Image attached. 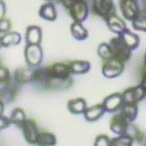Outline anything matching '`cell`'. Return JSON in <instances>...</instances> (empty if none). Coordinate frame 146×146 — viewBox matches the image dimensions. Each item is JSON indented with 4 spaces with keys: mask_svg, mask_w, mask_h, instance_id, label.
Masks as SVG:
<instances>
[{
    "mask_svg": "<svg viewBox=\"0 0 146 146\" xmlns=\"http://www.w3.org/2000/svg\"><path fill=\"white\" fill-rule=\"evenodd\" d=\"M49 70L52 77L58 78V79H68L72 75L68 63L56 62L49 66Z\"/></svg>",
    "mask_w": 146,
    "mask_h": 146,
    "instance_id": "5bb4252c",
    "label": "cell"
},
{
    "mask_svg": "<svg viewBox=\"0 0 146 146\" xmlns=\"http://www.w3.org/2000/svg\"><path fill=\"white\" fill-rule=\"evenodd\" d=\"M35 68L32 67L18 68L14 72V80L17 83L25 84L33 81Z\"/></svg>",
    "mask_w": 146,
    "mask_h": 146,
    "instance_id": "8fae6325",
    "label": "cell"
},
{
    "mask_svg": "<svg viewBox=\"0 0 146 146\" xmlns=\"http://www.w3.org/2000/svg\"><path fill=\"white\" fill-rule=\"evenodd\" d=\"M111 141L110 137L105 134H100L96 137L94 141V146H111Z\"/></svg>",
    "mask_w": 146,
    "mask_h": 146,
    "instance_id": "f546056e",
    "label": "cell"
},
{
    "mask_svg": "<svg viewBox=\"0 0 146 146\" xmlns=\"http://www.w3.org/2000/svg\"><path fill=\"white\" fill-rule=\"evenodd\" d=\"M68 64L71 74L82 75L89 72L90 70V63L87 60H73Z\"/></svg>",
    "mask_w": 146,
    "mask_h": 146,
    "instance_id": "ac0fdd59",
    "label": "cell"
},
{
    "mask_svg": "<svg viewBox=\"0 0 146 146\" xmlns=\"http://www.w3.org/2000/svg\"><path fill=\"white\" fill-rule=\"evenodd\" d=\"M143 63H144V68H146V53H145L144 58H143Z\"/></svg>",
    "mask_w": 146,
    "mask_h": 146,
    "instance_id": "d590c367",
    "label": "cell"
},
{
    "mask_svg": "<svg viewBox=\"0 0 146 146\" xmlns=\"http://www.w3.org/2000/svg\"><path fill=\"white\" fill-rule=\"evenodd\" d=\"M140 85H141L143 88L146 90V68L143 70V73H141V83Z\"/></svg>",
    "mask_w": 146,
    "mask_h": 146,
    "instance_id": "836d02e7",
    "label": "cell"
},
{
    "mask_svg": "<svg viewBox=\"0 0 146 146\" xmlns=\"http://www.w3.org/2000/svg\"><path fill=\"white\" fill-rule=\"evenodd\" d=\"M22 133L26 141L29 144H35L36 143V139H38L39 134V129L36 122L33 119H27L24 125L21 127Z\"/></svg>",
    "mask_w": 146,
    "mask_h": 146,
    "instance_id": "9c48e42d",
    "label": "cell"
},
{
    "mask_svg": "<svg viewBox=\"0 0 146 146\" xmlns=\"http://www.w3.org/2000/svg\"><path fill=\"white\" fill-rule=\"evenodd\" d=\"M12 124V122L10 121V118L7 117V116H0V131L7 129V127H9V125Z\"/></svg>",
    "mask_w": 146,
    "mask_h": 146,
    "instance_id": "1f68e13d",
    "label": "cell"
},
{
    "mask_svg": "<svg viewBox=\"0 0 146 146\" xmlns=\"http://www.w3.org/2000/svg\"><path fill=\"white\" fill-rule=\"evenodd\" d=\"M120 9L127 20L132 21L140 14V7L137 0H120Z\"/></svg>",
    "mask_w": 146,
    "mask_h": 146,
    "instance_id": "52a82bcc",
    "label": "cell"
},
{
    "mask_svg": "<svg viewBox=\"0 0 146 146\" xmlns=\"http://www.w3.org/2000/svg\"><path fill=\"white\" fill-rule=\"evenodd\" d=\"M25 60L27 66L38 68L43 60V50L40 45L27 44L24 50Z\"/></svg>",
    "mask_w": 146,
    "mask_h": 146,
    "instance_id": "277c9868",
    "label": "cell"
},
{
    "mask_svg": "<svg viewBox=\"0 0 146 146\" xmlns=\"http://www.w3.org/2000/svg\"><path fill=\"white\" fill-rule=\"evenodd\" d=\"M123 103H136L138 104L141 100H143L146 96V90L141 85L125 90L121 93Z\"/></svg>",
    "mask_w": 146,
    "mask_h": 146,
    "instance_id": "8992f818",
    "label": "cell"
},
{
    "mask_svg": "<svg viewBox=\"0 0 146 146\" xmlns=\"http://www.w3.org/2000/svg\"><path fill=\"white\" fill-rule=\"evenodd\" d=\"M124 67L125 62L113 57L108 60L103 61L102 72L104 77L108 79H113L121 74L124 70Z\"/></svg>",
    "mask_w": 146,
    "mask_h": 146,
    "instance_id": "3957f363",
    "label": "cell"
},
{
    "mask_svg": "<svg viewBox=\"0 0 146 146\" xmlns=\"http://www.w3.org/2000/svg\"><path fill=\"white\" fill-rule=\"evenodd\" d=\"M133 141V139L128 134L118 135V137L111 139V146H132Z\"/></svg>",
    "mask_w": 146,
    "mask_h": 146,
    "instance_id": "4316f807",
    "label": "cell"
},
{
    "mask_svg": "<svg viewBox=\"0 0 146 146\" xmlns=\"http://www.w3.org/2000/svg\"><path fill=\"white\" fill-rule=\"evenodd\" d=\"M109 44L111 46L114 58L120 59L123 62H126L131 58L132 50H131L127 47V45L122 40L121 36L112 38Z\"/></svg>",
    "mask_w": 146,
    "mask_h": 146,
    "instance_id": "6da1fadb",
    "label": "cell"
},
{
    "mask_svg": "<svg viewBox=\"0 0 146 146\" xmlns=\"http://www.w3.org/2000/svg\"><path fill=\"white\" fill-rule=\"evenodd\" d=\"M38 15L41 18L47 21H54L57 19L58 14L55 5L51 2H48L40 7Z\"/></svg>",
    "mask_w": 146,
    "mask_h": 146,
    "instance_id": "e0dca14e",
    "label": "cell"
},
{
    "mask_svg": "<svg viewBox=\"0 0 146 146\" xmlns=\"http://www.w3.org/2000/svg\"><path fill=\"white\" fill-rule=\"evenodd\" d=\"M130 123L131 122L127 120L125 116L121 111H119L111 118L110 129L111 130L113 133L117 135H124L126 134Z\"/></svg>",
    "mask_w": 146,
    "mask_h": 146,
    "instance_id": "ba28073f",
    "label": "cell"
},
{
    "mask_svg": "<svg viewBox=\"0 0 146 146\" xmlns=\"http://www.w3.org/2000/svg\"><path fill=\"white\" fill-rule=\"evenodd\" d=\"M3 47V44H2V38H1V36H0V48Z\"/></svg>",
    "mask_w": 146,
    "mask_h": 146,
    "instance_id": "74e56055",
    "label": "cell"
},
{
    "mask_svg": "<svg viewBox=\"0 0 146 146\" xmlns=\"http://www.w3.org/2000/svg\"><path fill=\"white\" fill-rule=\"evenodd\" d=\"M102 105L105 108V111L110 113L120 111L123 105V100L121 93L115 92L106 97L102 102Z\"/></svg>",
    "mask_w": 146,
    "mask_h": 146,
    "instance_id": "30bf717a",
    "label": "cell"
},
{
    "mask_svg": "<svg viewBox=\"0 0 146 146\" xmlns=\"http://www.w3.org/2000/svg\"><path fill=\"white\" fill-rule=\"evenodd\" d=\"M97 53L99 57L102 59L103 61L108 60V59L113 58V53L111 48V46L109 43H102L100 44L97 49Z\"/></svg>",
    "mask_w": 146,
    "mask_h": 146,
    "instance_id": "83f0119b",
    "label": "cell"
},
{
    "mask_svg": "<svg viewBox=\"0 0 146 146\" xmlns=\"http://www.w3.org/2000/svg\"><path fill=\"white\" fill-rule=\"evenodd\" d=\"M7 12V7H6V3L4 2V0H0V20L3 19L6 16Z\"/></svg>",
    "mask_w": 146,
    "mask_h": 146,
    "instance_id": "d6a6232c",
    "label": "cell"
},
{
    "mask_svg": "<svg viewBox=\"0 0 146 146\" xmlns=\"http://www.w3.org/2000/svg\"><path fill=\"white\" fill-rule=\"evenodd\" d=\"M45 1H47V2H51V3H53V2H58L59 0H45Z\"/></svg>",
    "mask_w": 146,
    "mask_h": 146,
    "instance_id": "8d00e7d4",
    "label": "cell"
},
{
    "mask_svg": "<svg viewBox=\"0 0 146 146\" xmlns=\"http://www.w3.org/2000/svg\"><path fill=\"white\" fill-rule=\"evenodd\" d=\"M122 40L124 41V43L127 45V47L131 50H134L139 47L140 45V38L138 35L132 33L129 29H126L121 35Z\"/></svg>",
    "mask_w": 146,
    "mask_h": 146,
    "instance_id": "44dd1931",
    "label": "cell"
},
{
    "mask_svg": "<svg viewBox=\"0 0 146 146\" xmlns=\"http://www.w3.org/2000/svg\"><path fill=\"white\" fill-rule=\"evenodd\" d=\"M131 22H132V27H133V29L135 30L146 32V12L144 9L143 10H141L137 17Z\"/></svg>",
    "mask_w": 146,
    "mask_h": 146,
    "instance_id": "484cf974",
    "label": "cell"
},
{
    "mask_svg": "<svg viewBox=\"0 0 146 146\" xmlns=\"http://www.w3.org/2000/svg\"><path fill=\"white\" fill-rule=\"evenodd\" d=\"M70 32L72 36L77 40H85L88 38L89 33L84 26L80 22H73L70 26Z\"/></svg>",
    "mask_w": 146,
    "mask_h": 146,
    "instance_id": "603a6c76",
    "label": "cell"
},
{
    "mask_svg": "<svg viewBox=\"0 0 146 146\" xmlns=\"http://www.w3.org/2000/svg\"><path fill=\"white\" fill-rule=\"evenodd\" d=\"M105 21H106V24L109 27V29L111 32H113V33L117 34L118 36L121 35L126 29H128L124 20L121 19V17H119L116 14L109 17Z\"/></svg>",
    "mask_w": 146,
    "mask_h": 146,
    "instance_id": "7c38bea8",
    "label": "cell"
},
{
    "mask_svg": "<svg viewBox=\"0 0 146 146\" xmlns=\"http://www.w3.org/2000/svg\"><path fill=\"white\" fill-rule=\"evenodd\" d=\"M105 112H106V111H105V108L102 105V103L96 104V105H93V106L87 108L86 111L83 113V116L86 121L93 122L102 118L104 115Z\"/></svg>",
    "mask_w": 146,
    "mask_h": 146,
    "instance_id": "2e32d148",
    "label": "cell"
},
{
    "mask_svg": "<svg viewBox=\"0 0 146 146\" xmlns=\"http://www.w3.org/2000/svg\"><path fill=\"white\" fill-rule=\"evenodd\" d=\"M10 80V72H9L8 68L0 66V85H7Z\"/></svg>",
    "mask_w": 146,
    "mask_h": 146,
    "instance_id": "f1b7e54d",
    "label": "cell"
},
{
    "mask_svg": "<svg viewBox=\"0 0 146 146\" xmlns=\"http://www.w3.org/2000/svg\"><path fill=\"white\" fill-rule=\"evenodd\" d=\"M51 78V73L49 70V67H43V68H36L34 71V78L33 82L42 88L47 89L48 83Z\"/></svg>",
    "mask_w": 146,
    "mask_h": 146,
    "instance_id": "4fadbf2b",
    "label": "cell"
},
{
    "mask_svg": "<svg viewBox=\"0 0 146 146\" xmlns=\"http://www.w3.org/2000/svg\"><path fill=\"white\" fill-rule=\"evenodd\" d=\"M120 111L131 123L135 121L138 115V105L136 103H123Z\"/></svg>",
    "mask_w": 146,
    "mask_h": 146,
    "instance_id": "cb8c5ba5",
    "label": "cell"
},
{
    "mask_svg": "<svg viewBox=\"0 0 146 146\" xmlns=\"http://www.w3.org/2000/svg\"><path fill=\"white\" fill-rule=\"evenodd\" d=\"M3 112H4V102L2 100H0V116L3 115Z\"/></svg>",
    "mask_w": 146,
    "mask_h": 146,
    "instance_id": "e575fe53",
    "label": "cell"
},
{
    "mask_svg": "<svg viewBox=\"0 0 146 146\" xmlns=\"http://www.w3.org/2000/svg\"><path fill=\"white\" fill-rule=\"evenodd\" d=\"M11 27H12V23L8 18L4 17L3 19L0 20V36L10 31Z\"/></svg>",
    "mask_w": 146,
    "mask_h": 146,
    "instance_id": "4dcf8cb0",
    "label": "cell"
},
{
    "mask_svg": "<svg viewBox=\"0 0 146 146\" xmlns=\"http://www.w3.org/2000/svg\"><path fill=\"white\" fill-rule=\"evenodd\" d=\"M73 21L84 22L89 16L90 8L85 0H74L67 9Z\"/></svg>",
    "mask_w": 146,
    "mask_h": 146,
    "instance_id": "7a4b0ae2",
    "label": "cell"
},
{
    "mask_svg": "<svg viewBox=\"0 0 146 146\" xmlns=\"http://www.w3.org/2000/svg\"><path fill=\"white\" fill-rule=\"evenodd\" d=\"M144 10H145V12H146V7H145V8H144Z\"/></svg>",
    "mask_w": 146,
    "mask_h": 146,
    "instance_id": "ab89813d",
    "label": "cell"
},
{
    "mask_svg": "<svg viewBox=\"0 0 146 146\" xmlns=\"http://www.w3.org/2000/svg\"><path fill=\"white\" fill-rule=\"evenodd\" d=\"M57 144V137L55 134L48 131H40L38 139L36 146H55Z\"/></svg>",
    "mask_w": 146,
    "mask_h": 146,
    "instance_id": "7402d4cb",
    "label": "cell"
},
{
    "mask_svg": "<svg viewBox=\"0 0 146 146\" xmlns=\"http://www.w3.org/2000/svg\"><path fill=\"white\" fill-rule=\"evenodd\" d=\"M68 110L73 114H83L86 109L88 108L87 106V102L83 98H76L68 100L67 104Z\"/></svg>",
    "mask_w": 146,
    "mask_h": 146,
    "instance_id": "d6986e66",
    "label": "cell"
},
{
    "mask_svg": "<svg viewBox=\"0 0 146 146\" xmlns=\"http://www.w3.org/2000/svg\"><path fill=\"white\" fill-rule=\"evenodd\" d=\"M25 39L27 44L40 45L42 40V30L38 26H29L26 30Z\"/></svg>",
    "mask_w": 146,
    "mask_h": 146,
    "instance_id": "9a60e30c",
    "label": "cell"
},
{
    "mask_svg": "<svg viewBox=\"0 0 146 146\" xmlns=\"http://www.w3.org/2000/svg\"><path fill=\"white\" fill-rule=\"evenodd\" d=\"M1 38L3 47L7 48L11 47V46H17L18 44H20L22 36L17 31H9L7 33L2 35Z\"/></svg>",
    "mask_w": 146,
    "mask_h": 146,
    "instance_id": "ffe728a7",
    "label": "cell"
},
{
    "mask_svg": "<svg viewBox=\"0 0 146 146\" xmlns=\"http://www.w3.org/2000/svg\"><path fill=\"white\" fill-rule=\"evenodd\" d=\"M141 1H143V3L145 5V6H146V0H141Z\"/></svg>",
    "mask_w": 146,
    "mask_h": 146,
    "instance_id": "f35d334b",
    "label": "cell"
},
{
    "mask_svg": "<svg viewBox=\"0 0 146 146\" xmlns=\"http://www.w3.org/2000/svg\"><path fill=\"white\" fill-rule=\"evenodd\" d=\"M10 121L13 124L21 128L27 121V116L25 111L21 108H15L10 114Z\"/></svg>",
    "mask_w": 146,
    "mask_h": 146,
    "instance_id": "d4e9b609",
    "label": "cell"
},
{
    "mask_svg": "<svg viewBox=\"0 0 146 146\" xmlns=\"http://www.w3.org/2000/svg\"><path fill=\"white\" fill-rule=\"evenodd\" d=\"M92 9L96 15L102 17L104 20H106L111 15L116 14L113 0H93Z\"/></svg>",
    "mask_w": 146,
    "mask_h": 146,
    "instance_id": "5b68a950",
    "label": "cell"
}]
</instances>
